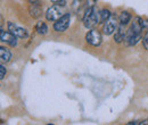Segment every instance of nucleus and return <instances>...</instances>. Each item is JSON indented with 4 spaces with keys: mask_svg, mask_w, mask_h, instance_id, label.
Wrapping results in <instances>:
<instances>
[{
    "mask_svg": "<svg viewBox=\"0 0 148 125\" xmlns=\"http://www.w3.org/2000/svg\"><path fill=\"white\" fill-rule=\"evenodd\" d=\"M6 74H7L6 67L3 66V64H1V65H0V79H1V80H3V79H5V76H6Z\"/></svg>",
    "mask_w": 148,
    "mask_h": 125,
    "instance_id": "nucleus-14",
    "label": "nucleus"
},
{
    "mask_svg": "<svg viewBox=\"0 0 148 125\" xmlns=\"http://www.w3.org/2000/svg\"><path fill=\"white\" fill-rule=\"evenodd\" d=\"M125 34L127 32L124 31V25L120 24L117 30L115 31V34H114V41L116 43H121L122 41H124V38H125Z\"/></svg>",
    "mask_w": 148,
    "mask_h": 125,
    "instance_id": "nucleus-9",
    "label": "nucleus"
},
{
    "mask_svg": "<svg viewBox=\"0 0 148 125\" xmlns=\"http://www.w3.org/2000/svg\"><path fill=\"white\" fill-rule=\"evenodd\" d=\"M95 2H96V0H87V6L92 7V6H95Z\"/></svg>",
    "mask_w": 148,
    "mask_h": 125,
    "instance_id": "nucleus-17",
    "label": "nucleus"
},
{
    "mask_svg": "<svg viewBox=\"0 0 148 125\" xmlns=\"http://www.w3.org/2000/svg\"><path fill=\"white\" fill-rule=\"evenodd\" d=\"M36 31H37L39 34L45 36V34H47V32H48V26H47L46 23H43V22H39V23L37 24V26H36Z\"/></svg>",
    "mask_w": 148,
    "mask_h": 125,
    "instance_id": "nucleus-12",
    "label": "nucleus"
},
{
    "mask_svg": "<svg viewBox=\"0 0 148 125\" xmlns=\"http://www.w3.org/2000/svg\"><path fill=\"white\" fill-rule=\"evenodd\" d=\"M62 7H60V5H57V3H55L51 7H49L48 10L46 12V18L48 20H50V22H56L57 19H59V18L63 16Z\"/></svg>",
    "mask_w": 148,
    "mask_h": 125,
    "instance_id": "nucleus-4",
    "label": "nucleus"
},
{
    "mask_svg": "<svg viewBox=\"0 0 148 125\" xmlns=\"http://www.w3.org/2000/svg\"><path fill=\"white\" fill-rule=\"evenodd\" d=\"M29 12H30V15L33 18H39L42 15V6H41V3H30Z\"/></svg>",
    "mask_w": 148,
    "mask_h": 125,
    "instance_id": "nucleus-8",
    "label": "nucleus"
},
{
    "mask_svg": "<svg viewBox=\"0 0 148 125\" xmlns=\"http://www.w3.org/2000/svg\"><path fill=\"white\" fill-rule=\"evenodd\" d=\"M131 14H130L129 12H122L121 13V15H120V17H119V20H120V24H122V25H128L130 22H131Z\"/></svg>",
    "mask_w": 148,
    "mask_h": 125,
    "instance_id": "nucleus-11",
    "label": "nucleus"
},
{
    "mask_svg": "<svg viewBox=\"0 0 148 125\" xmlns=\"http://www.w3.org/2000/svg\"><path fill=\"white\" fill-rule=\"evenodd\" d=\"M86 41L92 46V47H99L101 44L103 38H101V33L95 29H91L87 34H86Z\"/></svg>",
    "mask_w": 148,
    "mask_h": 125,
    "instance_id": "nucleus-2",
    "label": "nucleus"
},
{
    "mask_svg": "<svg viewBox=\"0 0 148 125\" xmlns=\"http://www.w3.org/2000/svg\"><path fill=\"white\" fill-rule=\"evenodd\" d=\"M143 46L146 50H148V31L145 33V36L143 38Z\"/></svg>",
    "mask_w": 148,
    "mask_h": 125,
    "instance_id": "nucleus-15",
    "label": "nucleus"
},
{
    "mask_svg": "<svg viewBox=\"0 0 148 125\" xmlns=\"http://www.w3.org/2000/svg\"><path fill=\"white\" fill-rule=\"evenodd\" d=\"M10 59H12V53L5 47H0V61H1V64H7L10 61Z\"/></svg>",
    "mask_w": 148,
    "mask_h": 125,
    "instance_id": "nucleus-10",
    "label": "nucleus"
},
{
    "mask_svg": "<svg viewBox=\"0 0 148 125\" xmlns=\"http://www.w3.org/2000/svg\"><path fill=\"white\" fill-rule=\"evenodd\" d=\"M112 16V13L108 9H103L99 13V18H100V23H105L108 18Z\"/></svg>",
    "mask_w": 148,
    "mask_h": 125,
    "instance_id": "nucleus-13",
    "label": "nucleus"
},
{
    "mask_svg": "<svg viewBox=\"0 0 148 125\" xmlns=\"http://www.w3.org/2000/svg\"><path fill=\"white\" fill-rule=\"evenodd\" d=\"M51 2H54V3H57V5H60V6H65V2H66V0H50Z\"/></svg>",
    "mask_w": 148,
    "mask_h": 125,
    "instance_id": "nucleus-16",
    "label": "nucleus"
},
{
    "mask_svg": "<svg viewBox=\"0 0 148 125\" xmlns=\"http://www.w3.org/2000/svg\"><path fill=\"white\" fill-rule=\"evenodd\" d=\"M119 27V22H117V18L115 15H112L111 17L108 18L106 22H105V25H104V34L105 36H112L113 33H115V31L117 30Z\"/></svg>",
    "mask_w": 148,
    "mask_h": 125,
    "instance_id": "nucleus-5",
    "label": "nucleus"
},
{
    "mask_svg": "<svg viewBox=\"0 0 148 125\" xmlns=\"http://www.w3.org/2000/svg\"><path fill=\"white\" fill-rule=\"evenodd\" d=\"M70 22H71V15L70 14H64L59 19H57L55 22L54 30L56 32H65L70 26Z\"/></svg>",
    "mask_w": 148,
    "mask_h": 125,
    "instance_id": "nucleus-3",
    "label": "nucleus"
},
{
    "mask_svg": "<svg viewBox=\"0 0 148 125\" xmlns=\"http://www.w3.org/2000/svg\"><path fill=\"white\" fill-rule=\"evenodd\" d=\"M83 25L87 27V29H95L98 23H100V18H99V13H97V9L95 8V6L92 7H88L86 8L84 10V14H83Z\"/></svg>",
    "mask_w": 148,
    "mask_h": 125,
    "instance_id": "nucleus-1",
    "label": "nucleus"
},
{
    "mask_svg": "<svg viewBox=\"0 0 148 125\" xmlns=\"http://www.w3.org/2000/svg\"><path fill=\"white\" fill-rule=\"evenodd\" d=\"M139 125H148V120H144V121H141Z\"/></svg>",
    "mask_w": 148,
    "mask_h": 125,
    "instance_id": "nucleus-18",
    "label": "nucleus"
},
{
    "mask_svg": "<svg viewBox=\"0 0 148 125\" xmlns=\"http://www.w3.org/2000/svg\"><path fill=\"white\" fill-rule=\"evenodd\" d=\"M0 38H1V42L9 44L10 47H16L17 46V36H14L12 32H7L3 31L2 29L0 30Z\"/></svg>",
    "mask_w": 148,
    "mask_h": 125,
    "instance_id": "nucleus-7",
    "label": "nucleus"
},
{
    "mask_svg": "<svg viewBox=\"0 0 148 125\" xmlns=\"http://www.w3.org/2000/svg\"><path fill=\"white\" fill-rule=\"evenodd\" d=\"M7 26H8V31L12 32L14 36H16L17 38L26 39V38L29 36V33H27V31H26L25 29H23V27H21V26H18V25L14 24L13 22H8Z\"/></svg>",
    "mask_w": 148,
    "mask_h": 125,
    "instance_id": "nucleus-6",
    "label": "nucleus"
}]
</instances>
